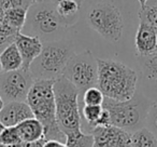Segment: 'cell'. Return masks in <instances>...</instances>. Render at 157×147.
Wrapping results in <instances>:
<instances>
[{
  "label": "cell",
  "mask_w": 157,
  "mask_h": 147,
  "mask_svg": "<svg viewBox=\"0 0 157 147\" xmlns=\"http://www.w3.org/2000/svg\"><path fill=\"white\" fill-rule=\"evenodd\" d=\"M24 28L30 36L39 37L43 42L61 39L60 36L68 29L61 23L55 5L45 0L29 7Z\"/></svg>",
  "instance_id": "6"
},
{
  "label": "cell",
  "mask_w": 157,
  "mask_h": 147,
  "mask_svg": "<svg viewBox=\"0 0 157 147\" xmlns=\"http://www.w3.org/2000/svg\"><path fill=\"white\" fill-rule=\"evenodd\" d=\"M45 1H48V2L53 3V5H56V3H58L59 1H61V0H45ZM74 1H76V2H78V5L81 6L82 3H83V1H84V0H74Z\"/></svg>",
  "instance_id": "31"
},
{
  "label": "cell",
  "mask_w": 157,
  "mask_h": 147,
  "mask_svg": "<svg viewBox=\"0 0 157 147\" xmlns=\"http://www.w3.org/2000/svg\"><path fill=\"white\" fill-rule=\"evenodd\" d=\"M87 24L102 38L116 42L122 38L124 22L120 9L110 2H99L88 10Z\"/></svg>",
  "instance_id": "7"
},
{
  "label": "cell",
  "mask_w": 157,
  "mask_h": 147,
  "mask_svg": "<svg viewBox=\"0 0 157 147\" xmlns=\"http://www.w3.org/2000/svg\"><path fill=\"white\" fill-rule=\"evenodd\" d=\"M5 128H6V125L0 121V134H1V132H2V130L5 129Z\"/></svg>",
  "instance_id": "35"
},
{
  "label": "cell",
  "mask_w": 157,
  "mask_h": 147,
  "mask_svg": "<svg viewBox=\"0 0 157 147\" xmlns=\"http://www.w3.org/2000/svg\"><path fill=\"white\" fill-rule=\"evenodd\" d=\"M153 102L142 93L136 92L127 101H114L105 97L102 107L110 112L111 125L132 132L145 127L148 110Z\"/></svg>",
  "instance_id": "3"
},
{
  "label": "cell",
  "mask_w": 157,
  "mask_h": 147,
  "mask_svg": "<svg viewBox=\"0 0 157 147\" xmlns=\"http://www.w3.org/2000/svg\"><path fill=\"white\" fill-rule=\"evenodd\" d=\"M107 125H111V116H110V112H108L105 108H103L102 114L100 115V117L97 120L95 128L96 127H107Z\"/></svg>",
  "instance_id": "28"
},
{
  "label": "cell",
  "mask_w": 157,
  "mask_h": 147,
  "mask_svg": "<svg viewBox=\"0 0 157 147\" xmlns=\"http://www.w3.org/2000/svg\"><path fill=\"white\" fill-rule=\"evenodd\" d=\"M23 143L25 142H33V141L40 140L44 137V127L37 118L26 119L16 125ZM45 138V137H44Z\"/></svg>",
  "instance_id": "15"
},
{
  "label": "cell",
  "mask_w": 157,
  "mask_h": 147,
  "mask_svg": "<svg viewBox=\"0 0 157 147\" xmlns=\"http://www.w3.org/2000/svg\"><path fill=\"white\" fill-rule=\"evenodd\" d=\"M42 1H44V0H33V3H39V2H42Z\"/></svg>",
  "instance_id": "36"
},
{
  "label": "cell",
  "mask_w": 157,
  "mask_h": 147,
  "mask_svg": "<svg viewBox=\"0 0 157 147\" xmlns=\"http://www.w3.org/2000/svg\"><path fill=\"white\" fill-rule=\"evenodd\" d=\"M145 6H153V7H157V0H147Z\"/></svg>",
  "instance_id": "32"
},
{
  "label": "cell",
  "mask_w": 157,
  "mask_h": 147,
  "mask_svg": "<svg viewBox=\"0 0 157 147\" xmlns=\"http://www.w3.org/2000/svg\"><path fill=\"white\" fill-rule=\"evenodd\" d=\"M131 147H157V136L147 127L131 133Z\"/></svg>",
  "instance_id": "18"
},
{
  "label": "cell",
  "mask_w": 157,
  "mask_h": 147,
  "mask_svg": "<svg viewBox=\"0 0 157 147\" xmlns=\"http://www.w3.org/2000/svg\"><path fill=\"white\" fill-rule=\"evenodd\" d=\"M0 141L5 145H17L23 144L16 127H6L0 134Z\"/></svg>",
  "instance_id": "25"
},
{
  "label": "cell",
  "mask_w": 157,
  "mask_h": 147,
  "mask_svg": "<svg viewBox=\"0 0 157 147\" xmlns=\"http://www.w3.org/2000/svg\"><path fill=\"white\" fill-rule=\"evenodd\" d=\"M45 138H40V140L33 141V142H25L23 143V147H43L45 143Z\"/></svg>",
  "instance_id": "30"
},
{
  "label": "cell",
  "mask_w": 157,
  "mask_h": 147,
  "mask_svg": "<svg viewBox=\"0 0 157 147\" xmlns=\"http://www.w3.org/2000/svg\"><path fill=\"white\" fill-rule=\"evenodd\" d=\"M2 71V66H1V63H0V72Z\"/></svg>",
  "instance_id": "38"
},
{
  "label": "cell",
  "mask_w": 157,
  "mask_h": 147,
  "mask_svg": "<svg viewBox=\"0 0 157 147\" xmlns=\"http://www.w3.org/2000/svg\"><path fill=\"white\" fill-rule=\"evenodd\" d=\"M28 9L25 8H13L3 11L2 23L10 26L15 31H21L25 26Z\"/></svg>",
  "instance_id": "17"
},
{
  "label": "cell",
  "mask_w": 157,
  "mask_h": 147,
  "mask_svg": "<svg viewBox=\"0 0 157 147\" xmlns=\"http://www.w3.org/2000/svg\"><path fill=\"white\" fill-rule=\"evenodd\" d=\"M73 54V44L69 40L56 39L44 41L41 53L29 68L33 79L55 80L60 77Z\"/></svg>",
  "instance_id": "4"
},
{
  "label": "cell",
  "mask_w": 157,
  "mask_h": 147,
  "mask_svg": "<svg viewBox=\"0 0 157 147\" xmlns=\"http://www.w3.org/2000/svg\"><path fill=\"white\" fill-rule=\"evenodd\" d=\"M140 23H145L147 25L157 28V7L144 6L139 10Z\"/></svg>",
  "instance_id": "22"
},
{
  "label": "cell",
  "mask_w": 157,
  "mask_h": 147,
  "mask_svg": "<svg viewBox=\"0 0 157 147\" xmlns=\"http://www.w3.org/2000/svg\"><path fill=\"white\" fill-rule=\"evenodd\" d=\"M156 35H157V28H156ZM156 50H157V49H156Z\"/></svg>",
  "instance_id": "39"
},
{
  "label": "cell",
  "mask_w": 157,
  "mask_h": 147,
  "mask_svg": "<svg viewBox=\"0 0 157 147\" xmlns=\"http://www.w3.org/2000/svg\"><path fill=\"white\" fill-rule=\"evenodd\" d=\"M145 127H147L151 131L154 132L155 135L157 136V101L153 102L152 106L148 110Z\"/></svg>",
  "instance_id": "27"
},
{
  "label": "cell",
  "mask_w": 157,
  "mask_h": 147,
  "mask_svg": "<svg viewBox=\"0 0 157 147\" xmlns=\"http://www.w3.org/2000/svg\"><path fill=\"white\" fill-rule=\"evenodd\" d=\"M138 1H139V3H140V6H141V7H144L147 0H138Z\"/></svg>",
  "instance_id": "34"
},
{
  "label": "cell",
  "mask_w": 157,
  "mask_h": 147,
  "mask_svg": "<svg viewBox=\"0 0 157 147\" xmlns=\"http://www.w3.org/2000/svg\"><path fill=\"white\" fill-rule=\"evenodd\" d=\"M0 147H6V145L3 144V143L1 142V141H0Z\"/></svg>",
  "instance_id": "37"
},
{
  "label": "cell",
  "mask_w": 157,
  "mask_h": 147,
  "mask_svg": "<svg viewBox=\"0 0 157 147\" xmlns=\"http://www.w3.org/2000/svg\"><path fill=\"white\" fill-rule=\"evenodd\" d=\"M56 117L59 129L67 135L82 130L81 108L78 104L80 91L63 75L54 80Z\"/></svg>",
  "instance_id": "5"
},
{
  "label": "cell",
  "mask_w": 157,
  "mask_h": 147,
  "mask_svg": "<svg viewBox=\"0 0 157 147\" xmlns=\"http://www.w3.org/2000/svg\"><path fill=\"white\" fill-rule=\"evenodd\" d=\"M98 84L105 97L127 101L137 92L138 75L132 68L114 59H97Z\"/></svg>",
  "instance_id": "1"
},
{
  "label": "cell",
  "mask_w": 157,
  "mask_h": 147,
  "mask_svg": "<svg viewBox=\"0 0 157 147\" xmlns=\"http://www.w3.org/2000/svg\"><path fill=\"white\" fill-rule=\"evenodd\" d=\"M26 102L30 106L35 118L43 125L45 140L66 142V134L59 129L57 122L54 80L36 79L29 90Z\"/></svg>",
  "instance_id": "2"
},
{
  "label": "cell",
  "mask_w": 157,
  "mask_h": 147,
  "mask_svg": "<svg viewBox=\"0 0 157 147\" xmlns=\"http://www.w3.org/2000/svg\"><path fill=\"white\" fill-rule=\"evenodd\" d=\"M90 133L94 147H131V133L115 125L96 127Z\"/></svg>",
  "instance_id": "10"
},
{
  "label": "cell",
  "mask_w": 157,
  "mask_h": 147,
  "mask_svg": "<svg viewBox=\"0 0 157 147\" xmlns=\"http://www.w3.org/2000/svg\"><path fill=\"white\" fill-rule=\"evenodd\" d=\"M14 42L16 43L23 59V68L29 69L33 62L39 56L43 48V41L39 37L25 35L18 31L15 36Z\"/></svg>",
  "instance_id": "11"
},
{
  "label": "cell",
  "mask_w": 157,
  "mask_h": 147,
  "mask_svg": "<svg viewBox=\"0 0 157 147\" xmlns=\"http://www.w3.org/2000/svg\"><path fill=\"white\" fill-rule=\"evenodd\" d=\"M80 7L74 0H61L55 5V9L63 26L70 28L76 24L80 18Z\"/></svg>",
  "instance_id": "14"
},
{
  "label": "cell",
  "mask_w": 157,
  "mask_h": 147,
  "mask_svg": "<svg viewBox=\"0 0 157 147\" xmlns=\"http://www.w3.org/2000/svg\"><path fill=\"white\" fill-rule=\"evenodd\" d=\"M143 75L151 80H157V50L144 56H138Z\"/></svg>",
  "instance_id": "19"
},
{
  "label": "cell",
  "mask_w": 157,
  "mask_h": 147,
  "mask_svg": "<svg viewBox=\"0 0 157 147\" xmlns=\"http://www.w3.org/2000/svg\"><path fill=\"white\" fill-rule=\"evenodd\" d=\"M33 79L29 69L20 68L11 71L0 72V94L5 103L26 101Z\"/></svg>",
  "instance_id": "9"
},
{
  "label": "cell",
  "mask_w": 157,
  "mask_h": 147,
  "mask_svg": "<svg viewBox=\"0 0 157 147\" xmlns=\"http://www.w3.org/2000/svg\"><path fill=\"white\" fill-rule=\"evenodd\" d=\"M5 101H3L2 96H1V94H0V112H1V109L3 108V106H5Z\"/></svg>",
  "instance_id": "33"
},
{
  "label": "cell",
  "mask_w": 157,
  "mask_h": 147,
  "mask_svg": "<svg viewBox=\"0 0 157 147\" xmlns=\"http://www.w3.org/2000/svg\"><path fill=\"white\" fill-rule=\"evenodd\" d=\"M135 44L138 56H144L155 52L157 49L156 28L145 23H140L136 34Z\"/></svg>",
  "instance_id": "13"
},
{
  "label": "cell",
  "mask_w": 157,
  "mask_h": 147,
  "mask_svg": "<svg viewBox=\"0 0 157 147\" xmlns=\"http://www.w3.org/2000/svg\"><path fill=\"white\" fill-rule=\"evenodd\" d=\"M43 147H68V145L58 140H46Z\"/></svg>",
  "instance_id": "29"
},
{
  "label": "cell",
  "mask_w": 157,
  "mask_h": 147,
  "mask_svg": "<svg viewBox=\"0 0 157 147\" xmlns=\"http://www.w3.org/2000/svg\"><path fill=\"white\" fill-rule=\"evenodd\" d=\"M103 107L102 105H87V104H83L81 108V115L83 118L85 119L87 125L93 130L95 128L97 120L102 114Z\"/></svg>",
  "instance_id": "21"
},
{
  "label": "cell",
  "mask_w": 157,
  "mask_h": 147,
  "mask_svg": "<svg viewBox=\"0 0 157 147\" xmlns=\"http://www.w3.org/2000/svg\"><path fill=\"white\" fill-rule=\"evenodd\" d=\"M68 147H94V137L92 133H84L82 130L66 135Z\"/></svg>",
  "instance_id": "20"
},
{
  "label": "cell",
  "mask_w": 157,
  "mask_h": 147,
  "mask_svg": "<svg viewBox=\"0 0 157 147\" xmlns=\"http://www.w3.org/2000/svg\"><path fill=\"white\" fill-rule=\"evenodd\" d=\"M17 33L18 31L11 28L2 22L0 23V53L2 52L10 43L14 42Z\"/></svg>",
  "instance_id": "23"
},
{
  "label": "cell",
  "mask_w": 157,
  "mask_h": 147,
  "mask_svg": "<svg viewBox=\"0 0 157 147\" xmlns=\"http://www.w3.org/2000/svg\"><path fill=\"white\" fill-rule=\"evenodd\" d=\"M33 117H35L33 112L26 101L6 103L0 112V121L6 127H16L22 121Z\"/></svg>",
  "instance_id": "12"
},
{
  "label": "cell",
  "mask_w": 157,
  "mask_h": 147,
  "mask_svg": "<svg viewBox=\"0 0 157 147\" xmlns=\"http://www.w3.org/2000/svg\"><path fill=\"white\" fill-rule=\"evenodd\" d=\"M33 3V0H0V10L6 11L8 9H13V8L29 9V7Z\"/></svg>",
  "instance_id": "26"
},
{
  "label": "cell",
  "mask_w": 157,
  "mask_h": 147,
  "mask_svg": "<svg viewBox=\"0 0 157 147\" xmlns=\"http://www.w3.org/2000/svg\"><path fill=\"white\" fill-rule=\"evenodd\" d=\"M63 76L78 88L80 95L98 84V61L90 50L74 53L66 65Z\"/></svg>",
  "instance_id": "8"
},
{
  "label": "cell",
  "mask_w": 157,
  "mask_h": 147,
  "mask_svg": "<svg viewBox=\"0 0 157 147\" xmlns=\"http://www.w3.org/2000/svg\"><path fill=\"white\" fill-rule=\"evenodd\" d=\"M105 95L98 87H92L83 93V104L87 105H102Z\"/></svg>",
  "instance_id": "24"
},
{
  "label": "cell",
  "mask_w": 157,
  "mask_h": 147,
  "mask_svg": "<svg viewBox=\"0 0 157 147\" xmlns=\"http://www.w3.org/2000/svg\"><path fill=\"white\" fill-rule=\"evenodd\" d=\"M0 63L3 71H11L23 67V59L15 42L10 43L0 53Z\"/></svg>",
  "instance_id": "16"
}]
</instances>
